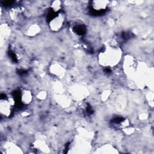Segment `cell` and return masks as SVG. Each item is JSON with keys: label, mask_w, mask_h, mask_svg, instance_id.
<instances>
[{"label": "cell", "mask_w": 154, "mask_h": 154, "mask_svg": "<svg viewBox=\"0 0 154 154\" xmlns=\"http://www.w3.org/2000/svg\"><path fill=\"white\" fill-rule=\"evenodd\" d=\"M107 3V1H93L92 2V7L94 11L100 12L106 8Z\"/></svg>", "instance_id": "obj_2"}, {"label": "cell", "mask_w": 154, "mask_h": 154, "mask_svg": "<svg viewBox=\"0 0 154 154\" xmlns=\"http://www.w3.org/2000/svg\"><path fill=\"white\" fill-rule=\"evenodd\" d=\"M12 103L10 99H6L5 97H1L0 103V110L1 114L4 116H8L10 114L11 111Z\"/></svg>", "instance_id": "obj_1"}]
</instances>
